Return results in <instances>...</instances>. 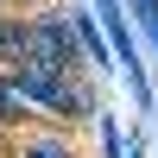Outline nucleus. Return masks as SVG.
<instances>
[{
	"instance_id": "1",
	"label": "nucleus",
	"mask_w": 158,
	"mask_h": 158,
	"mask_svg": "<svg viewBox=\"0 0 158 158\" xmlns=\"http://www.w3.org/2000/svg\"><path fill=\"white\" fill-rule=\"evenodd\" d=\"M19 63H38V70H76V38H70V25L57 19V13H38V19H25V51H19Z\"/></svg>"
},
{
	"instance_id": "2",
	"label": "nucleus",
	"mask_w": 158,
	"mask_h": 158,
	"mask_svg": "<svg viewBox=\"0 0 158 158\" xmlns=\"http://www.w3.org/2000/svg\"><path fill=\"white\" fill-rule=\"evenodd\" d=\"M95 13H101V25H108V38H114V57L127 63V76H133V89H139V101H146V70H139V44H133V25H127L120 0H95Z\"/></svg>"
},
{
	"instance_id": "3",
	"label": "nucleus",
	"mask_w": 158,
	"mask_h": 158,
	"mask_svg": "<svg viewBox=\"0 0 158 158\" xmlns=\"http://www.w3.org/2000/svg\"><path fill=\"white\" fill-rule=\"evenodd\" d=\"M13 158H82L63 133H25V146H13Z\"/></svg>"
},
{
	"instance_id": "4",
	"label": "nucleus",
	"mask_w": 158,
	"mask_h": 158,
	"mask_svg": "<svg viewBox=\"0 0 158 158\" xmlns=\"http://www.w3.org/2000/svg\"><path fill=\"white\" fill-rule=\"evenodd\" d=\"M25 120H32V101H25L19 82L0 70V127H25Z\"/></svg>"
},
{
	"instance_id": "5",
	"label": "nucleus",
	"mask_w": 158,
	"mask_h": 158,
	"mask_svg": "<svg viewBox=\"0 0 158 158\" xmlns=\"http://www.w3.org/2000/svg\"><path fill=\"white\" fill-rule=\"evenodd\" d=\"M63 25H70V38L89 51V63H108V44H101V32H95V19H89V13H76V19H63Z\"/></svg>"
},
{
	"instance_id": "6",
	"label": "nucleus",
	"mask_w": 158,
	"mask_h": 158,
	"mask_svg": "<svg viewBox=\"0 0 158 158\" xmlns=\"http://www.w3.org/2000/svg\"><path fill=\"white\" fill-rule=\"evenodd\" d=\"M133 13H139V25H146V38L158 44V0H133Z\"/></svg>"
},
{
	"instance_id": "7",
	"label": "nucleus",
	"mask_w": 158,
	"mask_h": 158,
	"mask_svg": "<svg viewBox=\"0 0 158 158\" xmlns=\"http://www.w3.org/2000/svg\"><path fill=\"white\" fill-rule=\"evenodd\" d=\"M95 120H101V152H108V158H120V127H114L108 114H95Z\"/></svg>"
}]
</instances>
